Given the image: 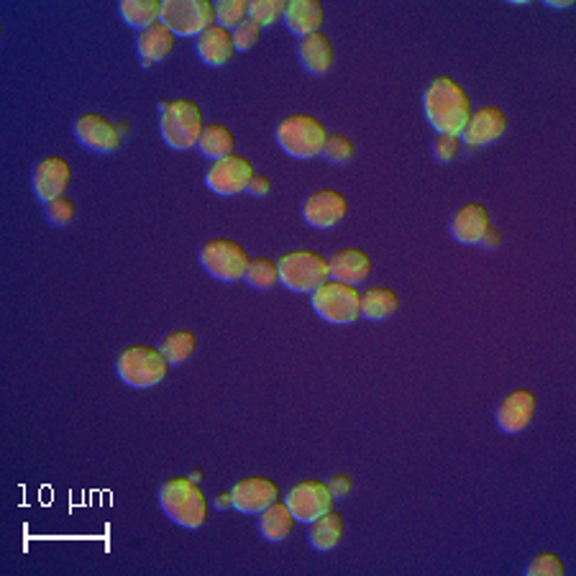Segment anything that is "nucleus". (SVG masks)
Wrapping results in <instances>:
<instances>
[{"mask_svg": "<svg viewBox=\"0 0 576 576\" xmlns=\"http://www.w3.org/2000/svg\"><path fill=\"white\" fill-rule=\"evenodd\" d=\"M162 24L175 36H200L216 26V6L210 0H167L162 3Z\"/></svg>", "mask_w": 576, "mask_h": 576, "instance_id": "obj_9", "label": "nucleus"}, {"mask_svg": "<svg viewBox=\"0 0 576 576\" xmlns=\"http://www.w3.org/2000/svg\"><path fill=\"white\" fill-rule=\"evenodd\" d=\"M344 538V518L336 510L326 512L323 518L310 523L308 541L315 551H333Z\"/></svg>", "mask_w": 576, "mask_h": 576, "instance_id": "obj_26", "label": "nucleus"}, {"mask_svg": "<svg viewBox=\"0 0 576 576\" xmlns=\"http://www.w3.org/2000/svg\"><path fill=\"white\" fill-rule=\"evenodd\" d=\"M346 213H349V200H346L344 192L331 190H318L313 195H308V200L303 203V218L310 228H336L338 223L344 221Z\"/></svg>", "mask_w": 576, "mask_h": 576, "instance_id": "obj_13", "label": "nucleus"}, {"mask_svg": "<svg viewBox=\"0 0 576 576\" xmlns=\"http://www.w3.org/2000/svg\"><path fill=\"white\" fill-rule=\"evenodd\" d=\"M44 216H47V221L52 223V226L67 228L77 216L75 200H70L67 195H62V198L57 200H49V203H44Z\"/></svg>", "mask_w": 576, "mask_h": 576, "instance_id": "obj_33", "label": "nucleus"}, {"mask_svg": "<svg viewBox=\"0 0 576 576\" xmlns=\"http://www.w3.org/2000/svg\"><path fill=\"white\" fill-rule=\"evenodd\" d=\"M159 502L172 523L182 528H203L208 520V497L192 477H172L159 487Z\"/></svg>", "mask_w": 576, "mask_h": 576, "instance_id": "obj_2", "label": "nucleus"}, {"mask_svg": "<svg viewBox=\"0 0 576 576\" xmlns=\"http://www.w3.org/2000/svg\"><path fill=\"white\" fill-rule=\"evenodd\" d=\"M328 487H331V495L336 497V500H344V497L351 495V489H354V482H351L349 474H336V477H331Z\"/></svg>", "mask_w": 576, "mask_h": 576, "instance_id": "obj_38", "label": "nucleus"}, {"mask_svg": "<svg viewBox=\"0 0 576 576\" xmlns=\"http://www.w3.org/2000/svg\"><path fill=\"white\" fill-rule=\"evenodd\" d=\"M251 177H254V164L246 157L231 154V157L216 159V162L210 164L208 172H205V185L216 192V195L233 198V195H239V192H246Z\"/></svg>", "mask_w": 576, "mask_h": 576, "instance_id": "obj_11", "label": "nucleus"}, {"mask_svg": "<svg viewBox=\"0 0 576 576\" xmlns=\"http://www.w3.org/2000/svg\"><path fill=\"white\" fill-rule=\"evenodd\" d=\"M162 354L167 356L169 364H185L187 359L195 356L198 351V336L187 328H180V331H172L162 338Z\"/></svg>", "mask_w": 576, "mask_h": 576, "instance_id": "obj_29", "label": "nucleus"}, {"mask_svg": "<svg viewBox=\"0 0 576 576\" xmlns=\"http://www.w3.org/2000/svg\"><path fill=\"white\" fill-rule=\"evenodd\" d=\"M136 49H139L141 67L149 70V67H154V64L162 62V59H167L169 54L175 52V34H172V29H169L167 24L159 21V24L139 31V36H136Z\"/></svg>", "mask_w": 576, "mask_h": 576, "instance_id": "obj_20", "label": "nucleus"}, {"mask_svg": "<svg viewBox=\"0 0 576 576\" xmlns=\"http://www.w3.org/2000/svg\"><path fill=\"white\" fill-rule=\"evenodd\" d=\"M231 495L233 510H239L241 515H259L280 500V487L267 477H246L233 484Z\"/></svg>", "mask_w": 576, "mask_h": 576, "instance_id": "obj_14", "label": "nucleus"}, {"mask_svg": "<svg viewBox=\"0 0 576 576\" xmlns=\"http://www.w3.org/2000/svg\"><path fill=\"white\" fill-rule=\"evenodd\" d=\"M269 190H272V180H269L267 175H254L249 187H246V192L254 195V198H264V195H269Z\"/></svg>", "mask_w": 576, "mask_h": 576, "instance_id": "obj_39", "label": "nucleus"}, {"mask_svg": "<svg viewBox=\"0 0 576 576\" xmlns=\"http://www.w3.org/2000/svg\"><path fill=\"white\" fill-rule=\"evenodd\" d=\"M249 18V3L246 0H218L216 3V21L223 29L233 31Z\"/></svg>", "mask_w": 576, "mask_h": 576, "instance_id": "obj_31", "label": "nucleus"}, {"mask_svg": "<svg viewBox=\"0 0 576 576\" xmlns=\"http://www.w3.org/2000/svg\"><path fill=\"white\" fill-rule=\"evenodd\" d=\"M372 274V256L361 249H341L331 256V280L359 287Z\"/></svg>", "mask_w": 576, "mask_h": 576, "instance_id": "obj_22", "label": "nucleus"}, {"mask_svg": "<svg viewBox=\"0 0 576 576\" xmlns=\"http://www.w3.org/2000/svg\"><path fill=\"white\" fill-rule=\"evenodd\" d=\"M492 226L489 221V210L482 203H466L451 218V236H454L459 244L474 246L482 241L484 231Z\"/></svg>", "mask_w": 576, "mask_h": 576, "instance_id": "obj_18", "label": "nucleus"}, {"mask_svg": "<svg viewBox=\"0 0 576 576\" xmlns=\"http://www.w3.org/2000/svg\"><path fill=\"white\" fill-rule=\"evenodd\" d=\"M167 356L162 354V349H154V346H128L116 361V372L128 387H136V390H149V387H157L159 382H164L169 372Z\"/></svg>", "mask_w": 576, "mask_h": 576, "instance_id": "obj_6", "label": "nucleus"}, {"mask_svg": "<svg viewBox=\"0 0 576 576\" xmlns=\"http://www.w3.org/2000/svg\"><path fill=\"white\" fill-rule=\"evenodd\" d=\"M244 280L249 282L254 290L269 292L280 285V269H277V262H272L267 256H259V259H251Z\"/></svg>", "mask_w": 576, "mask_h": 576, "instance_id": "obj_30", "label": "nucleus"}, {"mask_svg": "<svg viewBox=\"0 0 576 576\" xmlns=\"http://www.w3.org/2000/svg\"><path fill=\"white\" fill-rule=\"evenodd\" d=\"M571 3H574V0H546V6L551 8H571Z\"/></svg>", "mask_w": 576, "mask_h": 576, "instance_id": "obj_42", "label": "nucleus"}, {"mask_svg": "<svg viewBox=\"0 0 576 576\" xmlns=\"http://www.w3.org/2000/svg\"><path fill=\"white\" fill-rule=\"evenodd\" d=\"M277 269H280V282L292 292H310L313 295L318 287L331 280V259H326L320 251H290L277 262Z\"/></svg>", "mask_w": 576, "mask_h": 576, "instance_id": "obj_5", "label": "nucleus"}, {"mask_svg": "<svg viewBox=\"0 0 576 576\" xmlns=\"http://www.w3.org/2000/svg\"><path fill=\"white\" fill-rule=\"evenodd\" d=\"M461 154V139L459 136H446V134H438V141L433 144V157L438 159L441 164H448L454 162L456 157Z\"/></svg>", "mask_w": 576, "mask_h": 576, "instance_id": "obj_37", "label": "nucleus"}, {"mask_svg": "<svg viewBox=\"0 0 576 576\" xmlns=\"http://www.w3.org/2000/svg\"><path fill=\"white\" fill-rule=\"evenodd\" d=\"M297 57H300L303 70L310 72V75H326V72H331L333 62H336V49H333L331 36L323 34V31H315V34L300 39Z\"/></svg>", "mask_w": 576, "mask_h": 576, "instance_id": "obj_19", "label": "nucleus"}, {"mask_svg": "<svg viewBox=\"0 0 576 576\" xmlns=\"http://www.w3.org/2000/svg\"><path fill=\"white\" fill-rule=\"evenodd\" d=\"M203 108L195 100L180 98L172 103H162V118H159V131L167 146L177 152H187L192 146H198L203 136Z\"/></svg>", "mask_w": 576, "mask_h": 576, "instance_id": "obj_3", "label": "nucleus"}, {"mask_svg": "<svg viewBox=\"0 0 576 576\" xmlns=\"http://www.w3.org/2000/svg\"><path fill=\"white\" fill-rule=\"evenodd\" d=\"M216 507H218V510H228V507H233V495H231V492H221V495L216 497Z\"/></svg>", "mask_w": 576, "mask_h": 576, "instance_id": "obj_41", "label": "nucleus"}, {"mask_svg": "<svg viewBox=\"0 0 576 576\" xmlns=\"http://www.w3.org/2000/svg\"><path fill=\"white\" fill-rule=\"evenodd\" d=\"M198 57L203 59L208 67H223L236 57V44H233V31L223 29V26H210L208 31L198 36L195 41Z\"/></svg>", "mask_w": 576, "mask_h": 576, "instance_id": "obj_21", "label": "nucleus"}, {"mask_svg": "<svg viewBox=\"0 0 576 576\" xmlns=\"http://www.w3.org/2000/svg\"><path fill=\"white\" fill-rule=\"evenodd\" d=\"M500 244H502V231L495 226H489L487 231H484L482 241H479V246H484V249H497Z\"/></svg>", "mask_w": 576, "mask_h": 576, "instance_id": "obj_40", "label": "nucleus"}, {"mask_svg": "<svg viewBox=\"0 0 576 576\" xmlns=\"http://www.w3.org/2000/svg\"><path fill=\"white\" fill-rule=\"evenodd\" d=\"M507 131V116L497 105H484L479 111L472 113L469 123H466L464 134L459 136L466 146L472 149H482V146L495 144L505 136Z\"/></svg>", "mask_w": 576, "mask_h": 576, "instance_id": "obj_15", "label": "nucleus"}, {"mask_svg": "<svg viewBox=\"0 0 576 576\" xmlns=\"http://www.w3.org/2000/svg\"><path fill=\"white\" fill-rule=\"evenodd\" d=\"M75 136L85 149L98 154H113L121 149V128L103 113H82L75 121Z\"/></svg>", "mask_w": 576, "mask_h": 576, "instance_id": "obj_12", "label": "nucleus"}, {"mask_svg": "<svg viewBox=\"0 0 576 576\" xmlns=\"http://www.w3.org/2000/svg\"><path fill=\"white\" fill-rule=\"evenodd\" d=\"M31 182H34V192L41 203H49V200L62 198L64 192H67V187L72 185L70 162L62 157L41 159V162L34 167V177H31Z\"/></svg>", "mask_w": 576, "mask_h": 576, "instance_id": "obj_16", "label": "nucleus"}, {"mask_svg": "<svg viewBox=\"0 0 576 576\" xmlns=\"http://www.w3.org/2000/svg\"><path fill=\"white\" fill-rule=\"evenodd\" d=\"M400 310V295L392 287H372L361 295V318L387 320Z\"/></svg>", "mask_w": 576, "mask_h": 576, "instance_id": "obj_25", "label": "nucleus"}, {"mask_svg": "<svg viewBox=\"0 0 576 576\" xmlns=\"http://www.w3.org/2000/svg\"><path fill=\"white\" fill-rule=\"evenodd\" d=\"M200 264L210 277L221 282H239L246 277L251 259L249 251L233 239H213L200 249Z\"/></svg>", "mask_w": 576, "mask_h": 576, "instance_id": "obj_8", "label": "nucleus"}, {"mask_svg": "<svg viewBox=\"0 0 576 576\" xmlns=\"http://www.w3.org/2000/svg\"><path fill=\"white\" fill-rule=\"evenodd\" d=\"M423 105L428 123L436 128L438 134L446 136L464 134L466 123L474 113L472 98L454 77H436L425 90Z\"/></svg>", "mask_w": 576, "mask_h": 576, "instance_id": "obj_1", "label": "nucleus"}, {"mask_svg": "<svg viewBox=\"0 0 576 576\" xmlns=\"http://www.w3.org/2000/svg\"><path fill=\"white\" fill-rule=\"evenodd\" d=\"M356 154V144L349 139V136H328L326 149L320 157H326L331 164H349Z\"/></svg>", "mask_w": 576, "mask_h": 576, "instance_id": "obj_34", "label": "nucleus"}, {"mask_svg": "<svg viewBox=\"0 0 576 576\" xmlns=\"http://www.w3.org/2000/svg\"><path fill=\"white\" fill-rule=\"evenodd\" d=\"M536 408H538L536 392L515 390L497 405L495 420L497 425H500L502 433L518 436V433H523L530 425V420L536 415Z\"/></svg>", "mask_w": 576, "mask_h": 576, "instance_id": "obj_17", "label": "nucleus"}, {"mask_svg": "<svg viewBox=\"0 0 576 576\" xmlns=\"http://www.w3.org/2000/svg\"><path fill=\"white\" fill-rule=\"evenodd\" d=\"M564 574H566L564 561H561L559 553H551V551L536 556L533 564L528 566V576H564Z\"/></svg>", "mask_w": 576, "mask_h": 576, "instance_id": "obj_35", "label": "nucleus"}, {"mask_svg": "<svg viewBox=\"0 0 576 576\" xmlns=\"http://www.w3.org/2000/svg\"><path fill=\"white\" fill-rule=\"evenodd\" d=\"M198 149L205 157L213 159V162L223 157H231V154L236 152V136H233L231 128L223 126V123H208V126L203 128Z\"/></svg>", "mask_w": 576, "mask_h": 576, "instance_id": "obj_27", "label": "nucleus"}, {"mask_svg": "<svg viewBox=\"0 0 576 576\" xmlns=\"http://www.w3.org/2000/svg\"><path fill=\"white\" fill-rule=\"evenodd\" d=\"M333 502H336V497L331 495V487L326 482H318V479H305V482L295 484L287 495V505H290L297 523L308 525L331 512Z\"/></svg>", "mask_w": 576, "mask_h": 576, "instance_id": "obj_10", "label": "nucleus"}, {"mask_svg": "<svg viewBox=\"0 0 576 576\" xmlns=\"http://www.w3.org/2000/svg\"><path fill=\"white\" fill-rule=\"evenodd\" d=\"M295 515H292L290 505L287 502H274L269 505L267 510L259 512V530H262V536L267 538L269 543H282L292 536V530H295Z\"/></svg>", "mask_w": 576, "mask_h": 576, "instance_id": "obj_24", "label": "nucleus"}, {"mask_svg": "<svg viewBox=\"0 0 576 576\" xmlns=\"http://www.w3.org/2000/svg\"><path fill=\"white\" fill-rule=\"evenodd\" d=\"M121 16L128 26L144 31L162 21V0H123Z\"/></svg>", "mask_w": 576, "mask_h": 576, "instance_id": "obj_28", "label": "nucleus"}, {"mask_svg": "<svg viewBox=\"0 0 576 576\" xmlns=\"http://www.w3.org/2000/svg\"><path fill=\"white\" fill-rule=\"evenodd\" d=\"M190 477H192V479H195V482H200V479H203V472H200V469H195V472H192V474H190Z\"/></svg>", "mask_w": 576, "mask_h": 576, "instance_id": "obj_43", "label": "nucleus"}, {"mask_svg": "<svg viewBox=\"0 0 576 576\" xmlns=\"http://www.w3.org/2000/svg\"><path fill=\"white\" fill-rule=\"evenodd\" d=\"M287 0H254L249 3V18L262 26H274L280 18H285Z\"/></svg>", "mask_w": 576, "mask_h": 576, "instance_id": "obj_32", "label": "nucleus"}, {"mask_svg": "<svg viewBox=\"0 0 576 576\" xmlns=\"http://www.w3.org/2000/svg\"><path fill=\"white\" fill-rule=\"evenodd\" d=\"M259 39H262V26L256 24V21H251V18H246L244 24L233 29L236 52H249V49H254L256 44H259Z\"/></svg>", "mask_w": 576, "mask_h": 576, "instance_id": "obj_36", "label": "nucleus"}, {"mask_svg": "<svg viewBox=\"0 0 576 576\" xmlns=\"http://www.w3.org/2000/svg\"><path fill=\"white\" fill-rule=\"evenodd\" d=\"M328 141V128L310 113H295L282 118L277 126V144L295 159H315L323 154Z\"/></svg>", "mask_w": 576, "mask_h": 576, "instance_id": "obj_4", "label": "nucleus"}, {"mask_svg": "<svg viewBox=\"0 0 576 576\" xmlns=\"http://www.w3.org/2000/svg\"><path fill=\"white\" fill-rule=\"evenodd\" d=\"M323 16H326V13H323V3H318V0H292V3H287L285 26L295 36L305 39V36L320 31Z\"/></svg>", "mask_w": 576, "mask_h": 576, "instance_id": "obj_23", "label": "nucleus"}, {"mask_svg": "<svg viewBox=\"0 0 576 576\" xmlns=\"http://www.w3.org/2000/svg\"><path fill=\"white\" fill-rule=\"evenodd\" d=\"M313 310L333 326H351L361 318V292L349 282L328 280L310 297Z\"/></svg>", "mask_w": 576, "mask_h": 576, "instance_id": "obj_7", "label": "nucleus"}]
</instances>
